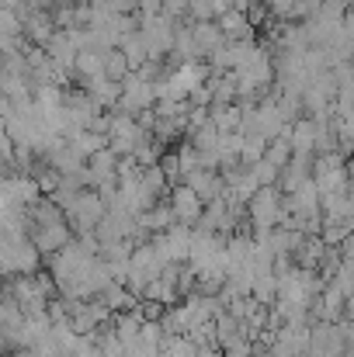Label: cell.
<instances>
[{
  "label": "cell",
  "mask_w": 354,
  "mask_h": 357,
  "mask_svg": "<svg viewBox=\"0 0 354 357\" xmlns=\"http://www.w3.org/2000/svg\"><path fill=\"white\" fill-rule=\"evenodd\" d=\"M246 208H250V219H253V226H257L260 233L288 219V212H285V198L278 195V188H260V191L246 202Z\"/></svg>",
  "instance_id": "cell-1"
},
{
  "label": "cell",
  "mask_w": 354,
  "mask_h": 357,
  "mask_svg": "<svg viewBox=\"0 0 354 357\" xmlns=\"http://www.w3.org/2000/svg\"><path fill=\"white\" fill-rule=\"evenodd\" d=\"M170 208L177 212V222L198 226L202 215H205V198H202L191 184H177V188L170 191Z\"/></svg>",
  "instance_id": "cell-2"
},
{
  "label": "cell",
  "mask_w": 354,
  "mask_h": 357,
  "mask_svg": "<svg viewBox=\"0 0 354 357\" xmlns=\"http://www.w3.org/2000/svg\"><path fill=\"white\" fill-rule=\"evenodd\" d=\"M348 174H351V184H354V156L348 160Z\"/></svg>",
  "instance_id": "cell-3"
}]
</instances>
